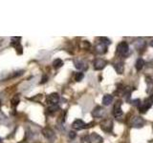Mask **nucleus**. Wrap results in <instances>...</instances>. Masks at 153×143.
<instances>
[{"instance_id": "1", "label": "nucleus", "mask_w": 153, "mask_h": 143, "mask_svg": "<svg viewBox=\"0 0 153 143\" xmlns=\"http://www.w3.org/2000/svg\"><path fill=\"white\" fill-rule=\"evenodd\" d=\"M117 52L123 56H126L129 54V45L124 41L120 42L117 46Z\"/></svg>"}, {"instance_id": "2", "label": "nucleus", "mask_w": 153, "mask_h": 143, "mask_svg": "<svg viewBox=\"0 0 153 143\" xmlns=\"http://www.w3.org/2000/svg\"><path fill=\"white\" fill-rule=\"evenodd\" d=\"M91 125H93V122L89 124H85V122L83 120H81V119H76V120L72 123V127H73V129H75V130H81V129L92 127Z\"/></svg>"}, {"instance_id": "3", "label": "nucleus", "mask_w": 153, "mask_h": 143, "mask_svg": "<svg viewBox=\"0 0 153 143\" xmlns=\"http://www.w3.org/2000/svg\"><path fill=\"white\" fill-rule=\"evenodd\" d=\"M153 104V94L149 95L146 99L143 100V102L142 103V107H141V112L142 113H146L148 109H149Z\"/></svg>"}, {"instance_id": "4", "label": "nucleus", "mask_w": 153, "mask_h": 143, "mask_svg": "<svg viewBox=\"0 0 153 143\" xmlns=\"http://www.w3.org/2000/svg\"><path fill=\"white\" fill-rule=\"evenodd\" d=\"M102 137L97 133H92L86 137V141L88 143H102Z\"/></svg>"}, {"instance_id": "5", "label": "nucleus", "mask_w": 153, "mask_h": 143, "mask_svg": "<svg viewBox=\"0 0 153 143\" xmlns=\"http://www.w3.org/2000/svg\"><path fill=\"white\" fill-rule=\"evenodd\" d=\"M145 124H146L145 119L141 116H134L131 119V126L133 128H137V129L142 128Z\"/></svg>"}, {"instance_id": "6", "label": "nucleus", "mask_w": 153, "mask_h": 143, "mask_svg": "<svg viewBox=\"0 0 153 143\" xmlns=\"http://www.w3.org/2000/svg\"><path fill=\"white\" fill-rule=\"evenodd\" d=\"M113 114L116 117H120L123 116V110H122V101L121 100H118L116 103L114 104V108H113Z\"/></svg>"}, {"instance_id": "7", "label": "nucleus", "mask_w": 153, "mask_h": 143, "mask_svg": "<svg viewBox=\"0 0 153 143\" xmlns=\"http://www.w3.org/2000/svg\"><path fill=\"white\" fill-rule=\"evenodd\" d=\"M59 100V95L56 93H53L47 97V103H49L50 105H56Z\"/></svg>"}, {"instance_id": "8", "label": "nucleus", "mask_w": 153, "mask_h": 143, "mask_svg": "<svg viewBox=\"0 0 153 143\" xmlns=\"http://www.w3.org/2000/svg\"><path fill=\"white\" fill-rule=\"evenodd\" d=\"M95 50H96V52H97V54L104 55V54H106V52H107V45H105L104 43L100 42L99 44L96 45Z\"/></svg>"}, {"instance_id": "9", "label": "nucleus", "mask_w": 153, "mask_h": 143, "mask_svg": "<svg viewBox=\"0 0 153 143\" xmlns=\"http://www.w3.org/2000/svg\"><path fill=\"white\" fill-rule=\"evenodd\" d=\"M74 64H75V67L78 70H80V71H85L87 69V64H86V62L81 60V59H75L74 60Z\"/></svg>"}, {"instance_id": "10", "label": "nucleus", "mask_w": 153, "mask_h": 143, "mask_svg": "<svg viewBox=\"0 0 153 143\" xmlns=\"http://www.w3.org/2000/svg\"><path fill=\"white\" fill-rule=\"evenodd\" d=\"M105 65H106V61L102 59V58H98L94 61V69L100 71V70H102Z\"/></svg>"}, {"instance_id": "11", "label": "nucleus", "mask_w": 153, "mask_h": 143, "mask_svg": "<svg viewBox=\"0 0 153 143\" xmlns=\"http://www.w3.org/2000/svg\"><path fill=\"white\" fill-rule=\"evenodd\" d=\"M104 114H105V110L102 108V107H100V106H97L94 110H93V112H92V116L94 117H102L104 116Z\"/></svg>"}, {"instance_id": "12", "label": "nucleus", "mask_w": 153, "mask_h": 143, "mask_svg": "<svg viewBox=\"0 0 153 143\" xmlns=\"http://www.w3.org/2000/svg\"><path fill=\"white\" fill-rule=\"evenodd\" d=\"M102 129L103 131H105V132H110L112 130V128H113V122H112V120H110V119H108V120H105V121H103L102 124Z\"/></svg>"}, {"instance_id": "13", "label": "nucleus", "mask_w": 153, "mask_h": 143, "mask_svg": "<svg viewBox=\"0 0 153 143\" xmlns=\"http://www.w3.org/2000/svg\"><path fill=\"white\" fill-rule=\"evenodd\" d=\"M42 135L44 136L46 138H48V139H51V138L54 137L55 133H54V131H53L51 128L46 127V128L42 129Z\"/></svg>"}, {"instance_id": "14", "label": "nucleus", "mask_w": 153, "mask_h": 143, "mask_svg": "<svg viewBox=\"0 0 153 143\" xmlns=\"http://www.w3.org/2000/svg\"><path fill=\"white\" fill-rule=\"evenodd\" d=\"M114 68H115V70H116V72H117L118 74H123V71H124V64H123V62L119 61V62H117V63H115L114 64Z\"/></svg>"}, {"instance_id": "15", "label": "nucleus", "mask_w": 153, "mask_h": 143, "mask_svg": "<svg viewBox=\"0 0 153 143\" xmlns=\"http://www.w3.org/2000/svg\"><path fill=\"white\" fill-rule=\"evenodd\" d=\"M113 102V97L111 94H105L102 97V104L104 106H109Z\"/></svg>"}, {"instance_id": "16", "label": "nucleus", "mask_w": 153, "mask_h": 143, "mask_svg": "<svg viewBox=\"0 0 153 143\" xmlns=\"http://www.w3.org/2000/svg\"><path fill=\"white\" fill-rule=\"evenodd\" d=\"M134 46H135V48L137 50H142L145 48L146 46V41L143 40V39H138L137 41H135V43H134Z\"/></svg>"}, {"instance_id": "17", "label": "nucleus", "mask_w": 153, "mask_h": 143, "mask_svg": "<svg viewBox=\"0 0 153 143\" xmlns=\"http://www.w3.org/2000/svg\"><path fill=\"white\" fill-rule=\"evenodd\" d=\"M143 66H145V60L143 58H138L137 61H136V64H135V68L137 71H141Z\"/></svg>"}, {"instance_id": "18", "label": "nucleus", "mask_w": 153, "mask_h": 143, "mask_svg": "<svg viewBox=\"0 0 153 143\" xmlns=\"http://www.w3.org/2000/svg\"><path fill=\"white\" fill-rule=\"evenodd\" d=\"M63 65V61H62L60 58H56L54 60V62H53V66H54L55 69H59L60 68V67Z\"/></svg>"}, {"instance_id": "19", "label": "nucleus", "mask_w": 153, "mask_h": 143, "mask_svg": "<svg viewBox=\"0 0 153 143\" xmlns=\"http://www.w3.org/2000/svg\"><path fill=\"white\" fill-rule=\"evenodd\" d=\"M19 101H20V99H19V97H18V95H14V97H13L12 98V100H11L12 106H13V107L17 106L18 103H19Z\"/></svg>"}, {"instance_id": "20", "label": "nucleus", "mask_w": 153, "mask_h": 143, "mask_svg": "<svg viewBox=\"0 0 153 143\" xmlns=\"http://www.w3.org/2000/svg\"><path fill=\"white\" fill-rule=\"evenodd\" d=\"M83 77H84V74H83V73L82 72H79V73H76V74H75V80L76 81H81L83 79Z\"/></svg>"}, {"instance_id": "21", "label": "nucleus", "mask_w": 153, "mask_h": 143, "mask_svg": "<svg viewBox=\"0 0 153 143\" xmlns=\"http://www.w3.org/2000/svg\"><path fill=\"white\" fill-rule=\"evenodd\" d=\"M57 110H59V107L57 106V104H56V105H50V107L48 108L47 111L49 113H55L57 111Z\"/></svg>"}, {"instance_id": "22", "label": "nucleus", "mask_w": 153, "mask_h": 143, "mask_svg": "<svg viewBox=\"0 0 153 143\" xmlns=\"http://www.w3.org/2000/svg\"><path fill=\"white\" fill-rule=\"evenodd\" d=\"M100 40H102V43H104L105 45H109L110 43H111V41L106 37H100Z\"/></svg>"}, {"instance_id": "23", "label": "nucleus", "mask_w": 153, "mask_h": 143, "mask_svg": "<svg viewBox=\"0 0 153 143\" xmlns=\"http://www.w3.org/2000/svg\"><path fill=\"white\" fill-rule=\"evenodd\" d=\"M76 133H75V132H70V133H69V137L71 138V139H74V138L76 137Z\"/></svg>"}, {"instance_id": "24", "label": "nucleus", "mask_w": 153, "mask_h": 143, "mask_svg": "<svg viewBox=\"0 0 153 143\" xmlns=\"http://www.w3.org/2000/svg\"><path fill=\"white\" fill-rule=\"evenodd\" d=\"M47 80H48V76H47L46 74H44V75H43V77H42V80L40 81V83H41V84L45 83Z\"/></svg>"}, {"instance_id": "25", "label": "nucleus", "mask_w": 153, "mask_h": 143, "mask_svg": "<svg viewBox=\"0 0 153 143\" xmlns=\"http://www.w3.org/2000/svg\"><path fill=\"white\" fill-rule=\"evenodd\" d=\"M150 46H151V47H153V39L150 41Z\"/></svg>"}, {"instance_id": "26", "label": "nucleus", "mask_w": 153, "mask_h": 143, "mask_svg": "<svg viewBox=\"0 0 153 143\" xmlns=\"http://www.w3.org/2000/svg\"><path fill=\"white\" fill-rule=\"evenodd\" d=\"M2 141V139H1V138H0V142H1Z\"/></svg>"}]
</instances>
